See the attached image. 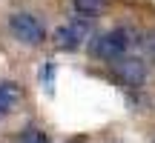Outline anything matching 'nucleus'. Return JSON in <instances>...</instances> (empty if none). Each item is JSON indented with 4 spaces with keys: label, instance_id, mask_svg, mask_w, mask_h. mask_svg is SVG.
Listing matches in <instances>:
<instances>
[{
    "label": "nucleus",
    "instance_id": "obj_3",
    "mask_svg": "<svg viewBox=\"0 0 155 143\" xmlns=\"http://www.w3.org/2000/svg\"><path fill=\"white\" fill-rule=\"evenodd\" d=\"M89 32H92L89 17L72 20V23H66V26H61L55 32V46L61 52H75V49H81V46H83V40L89 37Z\"/></svg>",
    "mask_w": 155,
    "mask_h": 143
},
{
    "label": "nucleus",
    "instance_id": "obj_5",
    "mask_svg": "<svg viewBox=\"0 0 155 143\" xmlns=\"http://www.w3.org/2000/svg\"><path fill=\"white\" fill-rule=\"evenodd\" d=\"M20 100H23V92H20V86H17L15 80H3L0 83V115L15 112L17 106H20Z\"/></svg>",
    "mask_w": 155,
    "mask_h": 143
},
{
    "label": "nucleus",
    "instance_id": "obj_2",
    "mask_svg": "<svg viewBox=\"0 0 155 143\" xmlns=\"http://www.w3.org/2000/svg\"><path fill=\"white\" fill-rule=\"evenodd\" d=\"M9 29H12V34H15L20 43H26V46H40L46 40L43 23H40L35 14H29V11H17V14H12L9 17Z\"/></svg>",
    "mask_w": 155,
    "mask_h": 143
},
{
    "label": "nucleus",
    "instance_id": "obj_6",
    "mask_svg": "<svg viewBox=\"0 0 155 143\" xmlns=\"http://www.w3.org/2000/svg\"><path fill=\"white\" fill-rule=\"evenodd\" d=\"M40 86H43V92H55V63H43L40 66Z\"/></svg>",
    "mask_w": 155,
    "mask_h": 143
},
{
    "label": "nucleus",
    "instance_id": "obj_10",
    "mask_svg": "<svg viewBox=\"0 0 155 143\" xmlns=\"http://www.w3.org/2000/svg\"><path fill=\"white\" fill-rule=\"evenodd\" d=\"M69 143H83V140H69Z\"/></svg>",
    "mask_w": 155,
    "mask_h": 143
},
{
    "label": "nucleus",
    "instance_id": "obj_8",
    "mask_svg": "<svg viewBox=\"0 0 155 143\" xmlns=\"http://www.w3.org/2000/svg\"><path fill=\"white\" fill-rule=\"evenodd\" d=\"M20 143H49V138H46V132H40V129H26V132L20 135Z\"/></svg>",
    "mask_w": 155,
    "mask_h": 143
},
{
    "label": "nucleus",
    "instance_id": "obj_7",
    "mask_svg": "<svg viewBox=\"0 0 155 143\" xmlns=\"http://www.w3.org/2000/svg\"><path fill=\"white\" fill-rule=\"evenodd\" d=\"M72 3H75V9L81 11V14H98L106 6V0H72Z\"/></svg>",
    "mask_w": 155,
    "mask_h": 143
},
{
    "label": "nucleus",
    "instance_id": "obj_4",
    "mask_svg": "<svg viewBox=\"0 0 155 143\" xmlns=\"http://www.w3.org/2000/svg\"><path fill=\"white\" fill-rule=\"evenodd\" d=\"M112 75L127 89H141L147 83V66L138 57H127L124 55V57H118V60H112Z\"/></svg>",
    "mask_w": 155,
    "mask_h": 143
},
{
    "label": "nucleus",
    "instance_id": "obj_9",
    "mask_svg": "<svg viewBox=\"0 0 155 143\" xmlns=\"http://www.w3.org/2000/svg\"><path fill=\"white\" fill-rule=\"evenodd\" d=\"M150 52H152V57H155V37H150Z\"/></svg>",
    "mask_w": 155,
    "mask_h": 143
},
{
    "label": "nucleus",
    "instance_id": "obj_1",
    "mask_svg": "<svg viewBox=\"0 0 155 143\" xmlns=\"http://www.w3.org/2000/svg\"><path fill=\"white\" fill-rule=\"evenodd\" d=\"M129 46H132V32H129V29H112V32L98 34V37L92 40V46H89V52H92L95 57H101V60L112 63V60L127 55Z\"/></svg>",
    "mask_w": 155,
    "mask_h": 143
}]
</instances>
